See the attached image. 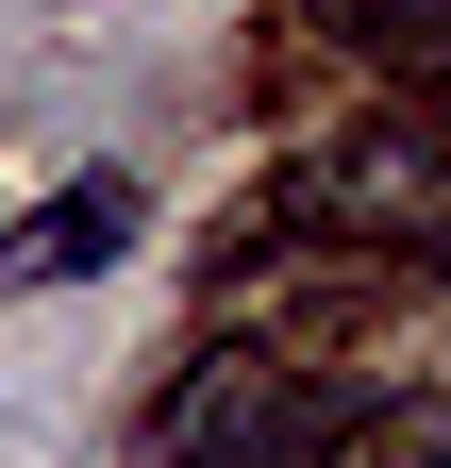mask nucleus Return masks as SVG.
Listing matches in <instances>:
<instances>
[{"mask_svg": "<svg viewBox=\"0 0 451 468\" xmlns=\"http://www.w3.org/2000/svg\"><path fill=\"white\" fill-rule=\"evenodd\" d=\"M151 468H318V385L285 351H201L151 401Z\"/></svg>", "mask_w": 451, "mask_h": 468, "instance_id": "1", "label": "nucleus"}, {"mask_svg": "<svg viewBox=\"0 0 451 468\" xmlns=\"http://www.w3.org/2000/svg\"><path fill=\"white\" fill-rule=\"evenodd\" d=\"M151 234V201H134V167H84V185H50L17 234H0V284H100Z\"/></svg>", "mask_w": 451, "mask_h": 468, "instance_id": "3", "label": "nucleus"}, {"mask_svg": "<svg viewBox=\"0 0 451 468\" xmlns=\"http://www.w3.org/2000/svg\"><path fill=\"white\" fill-rule=\"evenodd\" d=\"M318 468H451V385H384L368 419H318Z\"/></svg>", "mask_w": 451, "mask_h": 468, "instance_id": "4", "label": "nucleus"}, {"mask_svg": "<svg viewBox=\"0 0 451 468\" xmlns=\"http://www.w3.org/2000/svg\"><path fill=\"white\" fill-rule=\"evenodd\" d=\"M301 201H318V218H368V234H402V251H418V234H435V101H384Z\"/></svg>", "mask_w": 451, "mask_h": 468, "instance_id": "2", "label": "nucleus"}]
</instances>
